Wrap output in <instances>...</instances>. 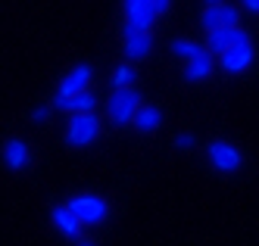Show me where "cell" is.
I'll list each match as a JSON object with an SVG mask.
<instances>
[{
    "label": "cell",
    "mask_w": 259,
    "mask_h": 246,
    "mask_svg": "<svg viewBox=\"0 0 259 246\" xmlns=\"http://www.w3.org/2000/svg\"><path fill=\"white\" fill-rule=\"evenodd\" d=\"M215 4H222V0H206V7H215Z\"/></svg>",
    "instance_id": "603a6c76"
},
{
    "label": "cell",
    "mask_w": 259,
    "mask_h": 246,
    "mask_svg": "<svg viewBox=\"0 0 259 246\" xmlns=\"http://www.w3.org/2000/svg\"><path fill=\"white\" fill-rule=\"evenodd\" d=\"M200 25L206 28V31H215V28H240V13H237V7H231V4L222 0V4L203 10Z\"/></svg>",
    "instance_id": "277c9868"
},
{
    "label": "cell",
    "mask_w": 259,
    "mask_h": 246,
    "mask_svg": "<svg viewBox=\"0 0 259 246\" xmlns=\"http://www.w3.org/2000/svg\"><path fill=\"white\" fill-rule=\"evenodd\" d=\"M31 119H34V122H44V119H47V106H38V109L31 112Z\"/></svg>",
    "instance_id": "ffe728a7"
},
{
    "label": "cell",
    "mask_w": 259,
    "mask_h": 246,
    "mask_svg": "<svg viewBox=\"0 0 259 246\" xmlns=\"http://www.w3.org/2000/svg\"><path fill=\"white\" fill-rule=\"evenodd\" d=\"M240 44H250V34L244 28H215V31H206V53L212 56H222L231 47H240Z\"/></svg>",
    "instance_id": "5b68a950"
},
{
    "label": "cell",
    "mask_w": 259,
    "mask_h": 246,
    "mask_svg": "<svg viewBox=\"0 0 259 246\" xmlns=\"http://www.w3.org/2000/svg\"><path fill=\"white\" fill-rule=\"evenodd\" d=\"M132 125H135L138 131H144V134H150V131H156V128L162 125V112H159L156 106H141V109L135 112Z\"/></svg>",
    "instance_id": "5bb4252c"
},
{
    "label": "cell",
    "mask_w": 259,
    "mask_h": 246,
    "mask_svg": "<svg viewBox=\"0 0 259 246\" xmlns=\"http://www.w3.org/2000/svg\"><path fill=\"white\" fill-rule=\"evenodd\" d=\"M172 53L175 56H184V60H194L197 53H203V47L197 41H184V37H181V41H172Z\"/></svg>",
    "instance_id": "2e32d148"
},
{
    "label": "cell",
    "mask_w": 259,
    "mask_h": 246,
    "mask_svg": "<svg viewBox=\"0 0 259 246\" xmlns=\"http://www.w3.org/2000/svg\"><path fill=\"white\" fill-rule=\"evenodd\" d=\"M138 109H141V93L132 90V87H116L109 103H106V112H109V119L116 125H128L135 119Z\"/></svg>",
    "instance_id": "7a4b0ae2"
},
{
    "label": "cell",
    "mask_w": 259,
    "mask_h": 246,
    "mask_svg": "<svg viewBox=\"0 0 259 246\" xmlns=\"http://www.w3.org/2000/svg\"><path fill=\"white\" fill-rule=\"evenodd\" d=\"M240 4H244L250 13H259V0H240Z\"/></svg>",
    "instance_id": "44dd1931"
},
{
    "label": "cell",
    "mask_w": 259,
    "mask_h": 246,
    "mask_svg": "<svg viewBox=\"0 0 259 246\" xmlns=\"http://www.w3.org/2000/svg\"><path fill=\"white\" fill-rule=\"evenodd\" d=\"M150 7H153V13H156V16H162V13H169L172 0H150Z\"/></svg>",
    "instance_id": "ac0fdd59"
},
{
    "label": "cell",
    "mask_w": 259,
    "mask_h": 246,
    "mask_svg": "<svg viewBox=\"0 0 259 246\" xmlns=\"http://www.w3.org/2000/svg\"><path fill=\"white\" fill-rule=\"evenodd\" d=\"M209 162L219 168L222 175H234L240 168V150L231 146L228 140H212L209 143Z\"/></svg>",
    "instance_id": "52a82bcc"
},
{
    "label": "cell",
    "mask_w": 259,
    "mask_h": 246,
    "mask_svg": "<svg viewBox=\"0 0 259 246\" xmlns=\"http://www.w3.org/2000/svg\"><path fill=\"white\" fill-rule=\"evenodd\" d=\"M212 56L203 50V53H197L194 60H188V66H184V78L188 81H203V78H209L212 75Z\"/></svg>",
    "instance_id": "7c38bea8"
},
{
    "label": "cell",
    "mask_w": 259,
    "mask_h": 246,
    "mask_svg": "<svg viewBox=\"0 0 259 246\" xmlns=\"http://www.w3.org/2000/svg\"><path fill=\"white\" fill-rule=\"evenodd\" d=\"M91 84V66H75L66 78L60 81V90H57V97H75V93L88 90Z\"/></svg>",
    "instance_id": "30bf717a"
},
{
    "label": "cell",
    "mask_w": 259,
    "mask_h": 246,
    "mask_svg": "<svg viewBox=\"0 0 259 246\" xmlns=\"http://www.w3.org/2000/svg\"><path fill=\"white\" fill-rule=\"evenodd\" d=\"M53 224H57V231H63L66 237H72V240H81V221L72 215L66 206H60V209H53Z\"/></svg>",
    "instance_id": "4fadbf2b"
},
{
    "label": "cell",
    "mask_w": 259,
    "mask_h": 246,
    "mask_svg": "<svg viewBox=\"0 0 259 246\" xmlns=\"http://www.w3.org/2000/svg\"><path fill=\"white\" fill-rule=\"evenodd\" d=\"M153 22H156V13L150 7V0H125V28L150 31Z\"/></svg>",
    "instance_id": "8992f818"
},
{
    "label": "cell",
    "mask_w": 259,
    "mask_h": 246,
    "mask_svg": "<svg viewBox=\"0 0 259 246\" xmlns=\"http://www.w3.org/2000/svg\"><path fill=\"white\" fill-rule=\"evenodd\" d=\"M28 159H31V153H28L25 140H19V137H10V140L4 143V162L13 168V172H19V168H25V165H28Z\"/></svg>",
    "instance_id": "8fae6325"
},
{
    "label": "cell",
    "mask_w": 259,
    "mask_h": 246,
    "mask_svg": "<svg viewBox=\"0 0 259 246\" xmlns=\"http://www.w3.org/2000/svg\"><path fill=\"white\" fill-rule=\"evenodd\" d=\"M66 103H69V112H75V116H84V112H94L97 97H94L91 90H81V93H75V97H66Z\"/></svg>",
    "instance_id": "9a60e30c"
},
{
    "label": "cell",
    "mask_w": 259,
    "mask_h": 246,
    "mask_svg": "<svg viewBox=\"0 0 259 246\" xmlns=\"http://www.w3.org/2000/svg\"><path fill=\"white\" fill-rule=\"evenodd\" d=\"M66 209L81 221V228H88V224H103L106 215H109L106 200H103V196H94V193H78V196H72V200L66 203Z\"/></svg>",
    "instance_id": "6da1fadb"
},
{
    "label": "cell",
    "mask_w": 259,
    "mask_h": 246,
    "mask_svg": "<svg viewBox=\"0 0 259 246\" xmlns=\"http://www.w3.org/2000/svg\"><path fill=\"white\" fill-rule=\"evenodd\" d=\"M97 131H100V119L94 112H84V116H72L69 128H66V143L69 146H88L97 140Z\"/></svg>",
    "instance_id": "3957f363"
},
{
    "label": "cell",
    "mask_w": 259,
    "mask_h": 246,
    "mask_svg": "<svg viewBox=\"0 0 259 246\" xmlns=\"http://www.w3.org/2000/svg\"><path fill=\"white\" fill-rule=\"evenodd\" d=\"M175 146H178V150H191V146H194V134H178V137H175Z\"/></svg>",
    "instance_id": "d6986e66"
},
{
    "label": "cell",
    "mask_w": 259,
    "mask_h": 246,
    "mask_svg": "<svg viewBox=\"0 0 259 246\" xmlns=\"http://www.w3.org/2000/svg\"><path fill=\"white\" fill-rule=\"evenodd\" d=\"M153 47V37L150 31H135V28H125L122 31V50L128 60H144Z\"/></svg>",
    "instance_id": "ba28073f"
},
{
    "label": "cell",
    "mask_w": 259,
    "mask_h": 246,
    "mask_svg": "<svg viewBox=\"0 0 259 246\" xmlns=\"http://www.w3.org/2000/svg\"><path fill=\"white\" fill-rule=\"evenodd\" d=\"M75 246H94V243H91V240H78Z\"/></svg>",
    "instance_id": "7402d4cb"
},
{
    "label": "cell",
    "mask_w": 259,
    "mask_h": 246,
    "mask_svg": "<svg viewBox=\"0 0 259 246\" xmlns=\"http://www.w3.org/2000/svg\"><path fill=\"white\" fill-rule=\"evenodd\" d=\"M253 56H256L253 44H240V47H231V50L222 53V56H219V66L225 69L228 75H237V72H244V69L253 63Z\"/></svg>",
    "instance_id": "9c48e42d"
},
{
    "label": "cell",
    "mask_w": 259,
    "mask_h": 246,
    "mask_svg": "<svg viewBox=\"0 0 259 246\" xmlns=\"http://www.w3.org/2000/svg\"><path fill=\"white\" fill-rule=\"evenodd\" d=\"M132 81H135V69L132 66H119L116 75H113V84L116 87H132Z\"/></svg>",
    "instance_id": "e0dca14e"
}]
</instances>
